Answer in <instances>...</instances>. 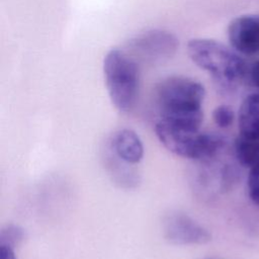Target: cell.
<instances>
[{"label": "cell", "instance_id": "13", "mask_svg": "<svg viewBox=\"0 0 259 259\" xmlns=\"http://www.w3.org/2000/svg\"><path fill=\"white\" fill-rule=\"evenodd\" d=\"M247 183L249 197L255 204L259 205V164L250 168Z\"/></svg>", "mask_w": 259, "mask_h": 259}, {"label": "cell", "instance_id": "15", "mask_svg": "<svg viewBox=\"0 0 259 259\" xmlns=\"http://www.w3.org/2000/svg\"><path fill=\"white\" fill-rule=\"evenodd\" d=\"M249 75H250V80L252 81L254 86H256L259 89V61L253 64L252 68L250 69Z\"/></svg>", "mask_w": 259, "mask_h": 259}, {"label": "cell", "instance_id": "3", "mask_svg": "<svg viewBox=\"0 0 259 259\" xmlns=\"http://www.w3.org/2000/svg\"><path fill=\"white\" fill-rule=\"evenodd\" d=\"M155 132L159 141L171 153L191 159L205 160L214 157L225 146V139L215 133L173 125L158 120Z\"/></svg>", "mask_w": 259, "mask_h": 259}, {"label": "cell", "instance_id": "7", "mask_svg": "<svg viewBox=\"0 0 259 259\" xmlns=\"http://www.w3.org/2000/svg\"><path fill=\"white\" fill-rule=\"evenodd\" d=\"M232 47L244 54H259V16L244 15L233 19L228 27Z\"/></svg>", "mask_w": 259, "mask_h": 259}, {"label": "cell", "instance_id": "12", "mask_svg": "<svg viewBox=\"0 0 259 259\" xmlns=\"http://www.w3.org/2000/svg\"><path fill=\"white\" fill-rule=\"evenodd\" d=\"M212 119L219 127L228 128L235 120V112L229 105H219L212 111Z\"/></svg>", "mask_w": 259, "mask_h": 259}, {"label": "cell", "instance_id": "14", "mask_svg": "<svg viewBox=\"0 0 259 259\" xmlns=\"http://www.w3.org/2000/svg\"><path fill=\"white\" fill-rule=\"evenodd\" d=\"M0 259H16L14 249L7 245H0Z\"/></svg>", "mask_w": 259, "mask_h": 259}, {"label": "cell", "instance_id": "4", "mask_svg": "<svg viewBox=\"0 0 259 259\" xmlns=\"http://www.w3.org/2000/svg\"><path fill=\"white\" fill-rule=\"evenodd\" d=\"M103 74L112 104L120 111L131 110L137 101L140 88L137 63L123 51L112 49L104 57Z\"/></svg>", "mask_w": 259, "mask_h": 259}, {"label": "cell", "instance_id": "5", "mask_svg": "<svg viewBox=\"0 0 259 259\" xmlns=\"http://www.w3.org/2000/svg\"><path fill=\"white\" fill-rule=\"evenodd\" d=\"M165 239L174 245H201L211 240L210 233L189 215L172 211L163 221Z\"/></svg>", "mask_w": 259, "mask_h": 259}, {"label": "cell", "instance_id": "11", "mask_svg": "<svg viewBox=\"0 0 259 259\" xmlns=\"http://www.w3.org/2000/svg\"><path fill=\"white\" fill-rule=\"evenodd\" d=\"M25 238V232L22 228L9 225L3 228L0 232V245H7L14 249L18 244H20Z\"/></svg>", "mask_w": 259, "mask_h": 259}, {"label": "cell", "instance_id": "16", "mask_svg": "<svg viewBox=\"0 0 259 259\" xmlns=\"http://www.w3.org/2000/svg\"><path fill=\"white\" fill-rule=\"evenodd\" d=\"M205 259H210V258H205Z\"/></svg>", "mask_w": 259, "mask_h": 259}, {"label": "cell", "instance_id": "9", "mask_svg": "<svg viewBox=\"0 0 259 259\" xmlns=\"http://www.w3.org/2000/svg\"><path fill=\"white\" fill-rule=\"evenodd\" d=\"M240 134L259 138V92L248 95L238 113Z\"/></svg>", "mask_w": 259, "mask_h": 259}, {"label": "cell", "instance_id": "6", "mask_svg": "<svg viewBox=\"0 0 259 259\" xmlns=\"http://www.w3.org/2000/svg\"><path fill=\"white\" fill-rule=\"evenodd\" d=\"M128 45L132 51L143 59L161 62L174 56L178 48V39L169 31L151 29L137 35Z\"/></svg>", "mask_w": 259, "mask_h": 259}, {"label": "cell", "instance_id": "2", "mask_svg": "<svg viewBox=\"0 0 259 259\" xmlns=\"http://www.w3.org/2000/svg\"><path fill=\"white\" fill-rule=\"evenodd\" d=\"M187 54L196 66L208 72L225 87L238 85L247 75L245 61L214 39H190L187 44Z\"/></svg>", "mask_w": 259, "mask_h": 259}, {"label": "cell", "instance_id": "8", "mask_svg": "<svg viewBox=\"0 0 259 259\" xmlns=\"http://www.w3.org/2000/svg\"><path fill=\"white\" fill-rule=\"evenodd\" d=\"M112 148L122 161L128 164L139 163L144 156V147L140 137L132 130L123 128L112 138Z\"/></svg>", "mask_w": 259, "mask_h": 259}, {"label": "cell", "instance_id": "10", "mask_svg": "<svg viewBox=\"0 0 259 259\" xmlns=\"http://www.w3.org/2000/svg\"><path fill=\"white\" fill-rule=\"evenodd\" d=\"M237 160L244 167L252 168L259 164V138L240 134L234 143Z\"/></svg>", "mask_w": 259, "mask_h": 259}, {"label": "cell", "instance_id": "1", "mask_svg": "<svg viewBox=\"0 0 259 259\" xmlns=\"http://www.w3.org/2000/svg\"><path fill=\"white\" fill-rule=\"evenodd\" d=\"M204 87L197 81L171 76L161 80L155 88L160 120L192 130H199L203 120Z\"/></svg>", "mask_w": 259, "mask_h": 259}]
</instances>
